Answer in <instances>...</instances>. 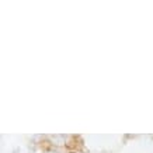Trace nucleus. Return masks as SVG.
Here are the masks:
<instances>
[{
	"instance_id": "nucleus-1",
	"label": "nucleus",
	"mask_w": 153,
	"mask_h": 153,
	"mask_svg": "<svg viewBox=\"0 0 153 153\" xmlns=\"http://www.w3.org/2000/svg\"><path fill=\"white\" fill-rule=\"evenodd\" d=\"M70 136L68 135H51L48 136V140H49V145L51 148H62V146H66L68 145V139Z\"/></svg>"
},
{
	"instance_id": "nucleus-2",
	"label": "nucleus",
	"mask_w": 153,
	"mask_h": 153,
	"mask_svg": "<svg viewBox=\"0 0 153 153\" xmlns=\"http://www.w3.org/2000/svg\"><path fill=\"white\" fill-rule=\"evenodd\" d=\"M42 153H58V150L55 148H49V149H45Z\"/></svg>"
}]
</instances>
